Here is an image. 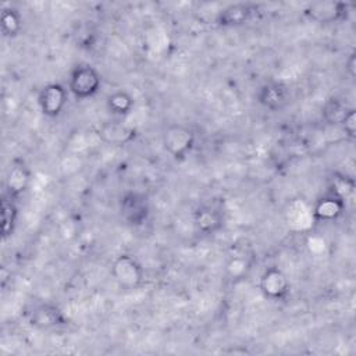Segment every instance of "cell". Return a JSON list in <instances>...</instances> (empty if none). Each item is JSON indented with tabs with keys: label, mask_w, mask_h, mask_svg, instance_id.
Returning a JSON list of instances; mask_svg holds the SVG:
<instances>
[{
	"label": "cell",
	"mask_w": 356,
	"mask_h": 356,
	"mask_svg": "<svg viewBox=\"0 0 356 356\" xmlns=\"http://www.w3.org/2000/svg\"><path fill=\"white\" fill-rule=\"evenodd\" d=\"M256 100L261 107L270 111H281L291 102V89L286 83L271 79L259 86Z\"/></svg>",
	"instance_id": "ba28073f"
},
{
	"label": "cell",
	"mask_w": 356,
	"mask_h": 356,
	"mask_svg": "<svg viewBox=\"0 0 356 356\" xmlns=\"http://www.w3.org/2000/svg\"><path fill=\"white\" fill-rule=\"evenodd\" d=\"M303 15L320 25H331L337 22H342L349 15V4L343 1H314L309 3L305 10Z\"/></svg>",
	"instance_id": "5b68a950"
},
{
	"label": "cell",
	"mask_w": 356,
	"mask_h": 356,
	"mask_svg": "<svg viewBox=\"0 0 356 356\" xmlns=\"http://www.w3.org/2000/svg\"><path fill=\"white\" fill-rule=\"evenodd\" d=\"M68 102V92L58 82L46 83L38 95V106L43 115L57 118L64 111Z\"/></svg>",
	"instance_id": "9c48e42d"
},
{
	"label": "cell",
	"mask_w": 356,
	"mask_h": 356,
	"mask_svg": "<svg viewBox=\"0 0 356 356\" xmlns=\"http://www.w3.org/2000/svg\"><path fill=\"white\" fill-rule=\"evenodd\" d=\"M345 209L346 200L332 192H328L314 202L312 216L317 222H334L342 217Z\"/></svg>",
	"instance_id": "5bb4252c"
},
{
	"label": "cell",
	"mask_w": 356,
	"mask_h": 356,
	"mask_svg": "<svg viewBox=\"0 0 356 356\" xmlns=\"http://www.w3.org/2000/svg\"><path fill=\"white\" fill-rule=\"evenodd\" d=\"M0 216H1V238L3 241L8 239L17 227L18 221V206L15 199L3 193L0 200Z\"/></svg>",
	"instance_id": "9a60e30c"
},
{
	"label": "cell",
	"mask_w": 356,
	"mask_h": 356,
	"mask_svg": "<svg viewBox=\"0 0 356 356\" xmlns=\"http://www.w3.org/2000/svg\"><path fill=\"white\" fill-rule=\"evenodd\" d=\"M345 68H346V72L348 75L353 79L355 78V74H356V53L352 51L349 54V57L346 58L345 61Z\"/></svg>",
	"instance_id": "44dd1931"
},
{
	"label": "cell",
	"mask_w": 356,
	"mask_h": 356,
	"mask_svg": "<svg viewBox=\"0 0 356 356\" xmlns=\"http://www.w3.org/2000/svg\"><path fill=\"white\" fill-rule=\"evenodd\" d=\"M28 323L38 330H51L68 324L64 312L51 302H40L33 305L28 312Z\"/></svg>",
	"instance_id": "52a82bcc"
},
{
	"label": "cell",
	"mask_w": 356,
	"mask_h": 356,
	"mask_svg": "<svg viewBox=\"0 0 356 356\" xmlns=\"http://www.w3.org/2000/svg\"><path fill=\"white\" fill-rule=\"evenodd\" d=\"M261 295L273 302L285 300L291 292V282L284 270L277 266L267 267L259 277Z\"/></svg>",
	"instance_id": "8992f818"
},
{
	"label": "cell",
	"mask_w": 356,
	"mask_h": 356,
	"mask_svg": "<svg viewBox=\"0 0 356 356\" xmlns=\"http://www.w3.org/2000/svg\"><path fill=\"white\" fill-rule=\"evenodd\" d=\"M259 13V6L253 3H234L221 8L216 15V24L224 28L242 26Z\"/></svg>",
	"instance_id": "4fadbf2b"
},
{
	"label": "cell",
	"mask_w": 356,
	"mask_h": 356,
	"mask_svg": "<svg viewBox=\"0 0 356 356\" xmlns=\"http://www.w3.org/2000/svg\"><path fill=\"white\" fill-rule=\"evenodd\" d=\"M195 143V132L184 124H170L161 134V145L164 150L177 161L185 160L192 153Z\"/></svg>",
	"instance_id": "6da1fadb"
},
{
	"label": "cell",
	"mask_w": 356,
	"mask_h": 356,
	"mask_svg": "<svg viewBox=\"0 0 356 356\" xmlns=\"http://www.w3.org/2000/svg\"><path fill=\"white\" fill-rule=\"evenodd\" d=\"M96 134L102 142L111 146H127L132 143L138 136V132L134 127L120 120L103 121L96 128Z\"/></svg>",
	"instance_id": "8fae6325"
},
{
	"label": "cell",
	"mask_w": 356,
	"mask_h": 356,
	"mask_svg": "<svg viewBox=\"0 0 356 356\" xmlns=\"http://www.w3.org/2000/svg\"><path fill=\"white\" fill-rule=\"evenodd\" d=\"M134 106H135V100L132 95L122 89L114 90L106 97V107L108 113L115 117H125L131 114V111L134 110Z\"/></svg>",
	"instance_id": "e0dca14e"
},
{
	"label": "cell",
	"mask_w": 356,
	"mask_h": 356,
	"mask_svg": "<svg viewBox=\"0 0 356 356\" xmlns=\"http://www.w3.org/2000/svg\"><path fill=\"white\" fill-rule=\"evenodd\" d=\"M339 127L342 128V131L345 132V136L350 142H353L356 139V111H355L353 107L345 115V118H343V121L341 122Z\"/></svg>",
	"instance_id": "ffe728a7"
},
{
	"label": "cell",
	"mask_w": 356,
	"mask_h": 356,
	"mask_svg": "<svg viewBox=\"0 0 356 356\" xmlns=\"http://www.w3.org/2000/svg\"><path fill=\"white\" fill-rule=\"evenodd\" d=\"M111 277L125 291L139 288L145 281V268L140 261L128 253L118 254L111 263Z\"/></svg>",
	"instance_id": "7a4b0ae2"
},
{
	"label": "cell",
	"mask_w": 356,
	"mask_h": 356,
	"mask_svg": "<svg viewBox=\"0 0 356 356\" xmlns=\"http://www.w3.org/2000/svg\"><path fill=\"white\" fill-rule=\"evenodd\" d=\"M32 171L22 160H14L6 174L4 193L13 199L22 196L31 186Z\"/></svg>",
	"instance_id": "7c38bea8"
},
{
	"label": "cell",
	"mask_w": 356,
	"mask_h": 356,
	"mask_svg": "<svg viewBox=\"0 0 356 356\" xmlns=\"http://www.w3.org/2000/svg\"><path fill=\"white\" fill-rule=\"evenodd\" d=\"M118 211L125 225L132 228L142 227L150 216L149 197L145 193L128 191L120 197Z\"/></svg>",
	"instance_id": "277c9868"
},
{
	"label": "cell",
	"mask_w": 356,
	"mask_h": 356,
	"mask_svg": "<svg viewBox=\"0 0 356 356\" xmlns=\"http://www.w3.org/2000/svg\"><path fill=\"white\" fill-rule=\"evenodd\" d=\"M195 229L200 235H216L224 227V213L216 204L203 203L199 204L192 214Z\"/></svg>",
	"instance_id": "30bf717a"
},
{
	"label": "cell",
	"mask_w": 356,
	"mask_h": 356,
	"mask_svg": "<svg viewBox=\"0 0 356 356\" xmlns=\"http://www.w3.org/2000/svg\"><path fill=\"white\" fill-rule=\"evenodd\" d=\"M352 107L339 96H331L321 107V118L328 125L339 127Z\"/></svg>",
	"instance_id": "2e32d148"
},
{
	"label": "cell",
	"mask_w": 356,
	"mask_h": 356,
	"mask_svg": "<svg viewBox=\"0 0 356 356\" xmlns=\"http://www.w3.org/2000/svg\"><path fill=\"white\" fill-rule=\"evenodd\" d=\"M0 26L4 38H15L21 33L24 26V18L15 7H3L0 13Z\"/></svg>",
	"instance_id": "ac0fdd59"
},
{
	"label": "cell",
	"mask_w": 356,
	"mask_h": 356,
	"mask_svg": "<svg viewBox=\"0 0 356 356\" xmlns=\"http://www.w3.org/2000/svg\"><path fill=\"white\" fill-rule=\"evenodd\" d=\"M102 86L100 72L90 64H76L68 76V90L78 100L93 97Z\"/></svg>",
	"instance_id": "3957f363"
},
{
	"label": "cell",
	"mask_w": 356,
	"mask_h": 356,
	"mask_svg": "<svg viewBox=\"0 0 356 356\" xmlns=\"http://www.w3.org/2000/svg\"><path fill=\"white\" fill-rule=\"evenodd\" d=\"M250 266H252V261L248 254L234 253L229 256V259L227 260V264H225L227 277L232 281L243 280L248 275Z\"/></svg>",
	"instance_id": "d6986e66"
}]
</instances>
